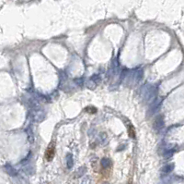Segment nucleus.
<instances>
[{
  "mask_svg": "<svg viewBox=\"0 0 184 184\" xmlns=\"http://www.w3.org/2000/svg\"><path fill=\"white\" fill-rule=\"evenodd\" d=\"M143 78V70L134 69L124 74V82L127 87H134L141 82Z\"/></svg>",
  "mask_w": 184,
  "mask_h": 184,
  "instance_id": "f257e3e1",
  "label": "nucleus"
},
{
  "mask_svg": "<svg viewBox=\"0 0 184 184\" xmlns=\"http://www.w3.org/2000/svg\"><path fill=\"white\" fill-rule=\"evenodd\" d=\"M153 94H154V88L149 85V84H147V85H144L142 87L140 91V95L143 98V100L145 102H150L153 98Z\"/></svg>",
  "mask_w": 184,
  "mask_h": 184,
  "instance_id": "f03ea898",
  "label": "nucleus"
},
{
  "mask_svg": "<svg viewBox=\"0 0 184 184\" xmlns=\"http://www.w3.org/2000/svg\"><path fill=\"white\" fill-rule=\"evenodd\" d=\"M45 117V113L43 110L40 109L38 107L32 108V119L36 122H41Z\"/></svg>",
  "mask_w": 184,
  "mask_h": 184,
  "instance_id": "7ed1b4c3",
  "label": "nucleus"
},
{
  "mask_svg": "<svg viewBox=\"0 0 184 184\" xmlns=\"http://www.w3.org/2000/svg\"><path fill=\"white\" fill-rule=\"evenodd\" d=\"M54 154H55V144L53 141L51 144H49L48 148H47L46 152H45V158L47 161L51 162L54 157Z\"/></svg>",
  "mask_w": 184,
  "mask_h": 184,
  "instance_id": "20e7f679",
  "label": "nucleus"
},
{
  "mask_svg": "<svg viewBox=\"0 0 184 184\" xmlns=\"http://www.w3.org/2000/svg\"><path fill=\"white\" fill-rule=\"evenodd\" d=\"M125 121V124H126V128L128 130V134L131 138H134L135 137V133H134V126L132 124V122L129 121L128 119H124Z\"/></svg>",
  "mask_w": 184,
  "mask_h": 184,
  "instance_id": "39448f33",
  "label": "nucleus"
},
{
  "mask_svg": "<svg viewBox=\"0 0 184 184\" xmlns=\"http://www.w3.org/2000/svg\"><path fill=\"white\" fill-rule=\"evenodd\" d=\"M87 171V168L86 167H80L79 168L77 169V171L74 173V178L75 179H78V178H81L82 176L85 175V173Z\"/></svg>",
  "mask_w": 184,
  "mask_h": 184,
  "instance_id": "423d86ee",
  "label": "nucleus"
},
{
  "mask_svg": "<svg viewBox=\"0 0 184 184\" xmlns=\"http://www.w3.org/2000/svg\"><path fill=\"white\" fill-rule=\"evenodd\" d=\"M65 161H67V168L71 169L74 166V159H73V154L68 153L65 157Z\"/></svg>",
  "mask_w": 184,
  "mask_h": 184,
  "instance_id": "0eeeda50",
  "label": "nucleus"
},
{
  "mask_svg": "<svg viewBox=\"0 0 184 184\" xmlns=\"http://www.w3.org/2000/svg\"><path fill=\"white\" fill-rule=\"evenodd\" d=\"M154 129L155 130H159V129H161L162 127H163V119H162V117H158L157 119H155L154 121Z\"/></svg>",
  "mask_w": 184,
  "mask_h": 184,
  "instance_id": "6e6552de",
  "label": "nucleus"
},
{
  "mask_svg": "<svg viewBox=\"0 0 184 184\" xmlns=\"http://www.w3.org/2000/svg\"><path fill=\"white\" fill-rule=\"evenodd\" d=\"M100 165L101 167L104 168V169H107L109 168L111 166V160L110 158H107V157H103L101 160H100Z\"/></svg>",
  "mask_w": 184,
  "mask_h": 184,
  "instance_id": "1a4fd4ad",
  "label": "nucleus"
},
{
  "mask_svg": "<svg viewBox=\"0 0 184 184\" xmlns=\"http://www.w3.org/2000/svg\"><path fill=\"white\" fill-rule=\"evenodd\" d=\"M98 140H100V143L102 144V145H104L107 143V141H108V136L105 133H101L100 134V137H98Z\"/></svg>",
  "mask_w": 184,
  "mask_h": 184,
  "instance_id": "9d476101",
  "label": "nucleus"
},
{
  "mask_svg": "<svg viewBox=\"0 0 184 184\" xmlns=\"http://www.w3.org/2000/svg\"><path fill=\"white\" fill-rule=\"evenodd\" d=\"M172 168H173V165H167V166L163 167L162 172L163 173H168V172H170L172 170Z\"/></svg>",
  "mask_w": 184,
  "mask_h": 184,
  "instance_id": "9b49d317",
  "label": "nucleus"
},
{
  "mask_svg": "<svg viewBox=\"0 0 184 184\" xmlns=\"http://www.w3.org/2000/svg\"><path fill=\"white\" fill-rule=\"evenodd\" d=\"M86 112L88 113H90V114H94V113H96L97 112V108L96 107H94V106H88L86 107Z\"/></svg>",
  "mask_w": 184,
  "mask_h": 184,
  "instance_id": "f8f14e48",
  "label": "nucleus"
},
{
  "mask_svg": "<svg viewBox=\"0 0 184 184\" xmlns=\"http://www.w3.org/2000/svg\"><path fill=\"white\" fill-rule=\"evenodd\" d=\"M81 184H91V178L89 176H86L82 180Z\"/></svg>",
  "mask_w": 184,
  "mask_h": 184,
  "instance_id": "ddd939ff",
  "label": "nucleus"
},
{
  "mask_svg": "<svg viewBox=\"0 0 184 184\" xmlns=\"http://www.w3.org/2000/svg\"><path fill=\"white\" fill-rule=\"evenodd\" d=\"M98 164V159L97 157H95V161H94V160H92V162H91L92 168L95 169V170H97V165Z\"/></svg>",
  "mask_w": 184,
  "mask_h": 184,
  "instance_id": "4468645a",
  "label": "nucleus"
},
{
  "mask_svg": "<svg viewBox=\"0 0 184 184\" xmlns=\"http://www.w3.org/2000/svg\"><path fill=\"white\" fill-rule=\"evenodd\" d=\"M127 184H132V180H129V181H128V183Z\"/></svg>",
  "mask_w": 184,
  "mask_h": 184,
  "instance_id": "2eb2a0df",
  "label": "nucleus"
},
{
  "mask_svg": "<svg viewBox=\"0 0 184 184\" xmlns=\"http://www.w3.org/2000/svg\"><path fill=\"white\" fill-rule=\"evenodd\" d=\"M102 184H110V183L109 182H103Z\"/></svg>",
  "mask_w": 184,
  "mask_h": 184,
  "instance_id": "dca6fc26",
  "label": "nucleus"
}]
</instances>
